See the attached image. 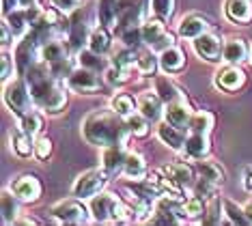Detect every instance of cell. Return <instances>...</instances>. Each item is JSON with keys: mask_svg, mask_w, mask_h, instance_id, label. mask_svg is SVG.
Segmentation results:
<instances>
[{"mask_svg": "<svg viewBox=\"0 0 252 226\" xmlns=\"http://www.w3.org/2000/svg\"><path fill=\"white\" fill-rule=\"evenodd\" d=\"M250 54V48L244 39L239 37H233L224 41V52H222V61L228 63V65H242V63L248 59Z\"/></svg>", "mask_w": 252, "mask_h": 226, "instance_id": "21", "label": "cell"}, {"mask_svg": "<svg viewBox=\"0 0 252 226\" xmlns=\"http://www.w3.org/2000/svg\"><path fill=\"white\" fill-rule=\"evenodd\" d=\"M11 190H13V194L18 196L22 202H37L39 198H41V194H43L41 181H39L35 175H31V172H26V175H20L18 179H13Z\"/></svg>", "mask_w": 252, "mask_h": 226, "instance_id": "12", "label": "cell"}, {"mask_svg": "<svg viewBox=\"0 0 252 226\" xmlns=\"http://www.w3.org/2000/svg\"><path fill=\"white\" fill-rule=\"evenodd\" d=\"M216 188H218L216 183H211V181H207V179L200 177V179H198V183H196V194H198V196H203V198H214Z\"/></svg>", "mask_w": 252, "mask_h": 226, "instance_id": "49", "label": "cell"}, {"mask_svg": "<svg viewBox=\"0 0 252 226\" xmlns=\"http://www.w3.org/2000/svg\"><path fill=\"white\" fill-rule=\"evenodd\" d=\"M183 209H186V218L188 220H198L205 216V211H207V207H205V200L203 196H190V198L183 200Z\"/></svg>", "mask_w": 252, "mask_h": 226, "instance_id": "42", "label": "cell"}, {"mask_svg": "<svg viewBox=\"0 0 252 226\" xmlns=\"http://www.w3.org/2000/svg\"><path fill=\"white\" fill-rule=\"evenodd\" d=\"M142 0H119V17H117V31L125 28H138L145 22V7Z\"/></svg>", "mask_w": 252, "mask_h": 226, "instance_id": "8", "label": "cell"}, {"mask_svg": "<svg viewBox=\"0 0 252 226\" xmlns=\"http://www.w3.org/2000/svg\"><path fill=\"white\" fill-rule=\"evenodd\" d=\"M186 151L192 160H203L209 155L211 151V142H209V134H200V131H190V136L186 138Z\"/></svg>", "mask_w": 252, "mask_h": 226, "instance_id": "23", "label": "cell"}, {"mask_svg": "<svg viewBox=\"0 0 252 226\" xmlns=\"http://www.w3.org/2000/svg\"><path fill=\"white\" fill-rule=\"evenodd\" d=\"M164 172L173 179L175 183H179L181 188H186V185H190L194 181V170L192 166L183 164V161H175V164H168L164 168Z\"/></svg>", "mask_w": 252, "mask_h": 226, "instance_id": "28", "label": "cell"}, {"mask_svg": "<svg viewBox=\"0 0 252 226\" xmlns=\"http://www.w3.org/2000/svg\"><path fill=\"white\" fill-rule=\"evenodd\" d=\"M127 147L125 144H112V147H106L104 153H101V168L108 172V175H117V172H123L125 166V158H127Z\"/></svg>", "mask_w": 252, "mask_h": 226, "instance_id": "14", "label": "cell"}, {"mask_svg": "<svg viewBox=\"0 0 252 226\" xmlns=\"http://www.w3.org/2000/svg\"><path fill=\"white\" fill-rule=\"evenodd\" d=\"M108 177L110 175H108L104 168H93V170L82 172V175L76 179V183H73L71 194L76 196V198H80V200L93 198V196H97L99 192H104V188L108 183Z\"/></svg>", "mask_w": 252, "mask_h": 226, "instance_id": "6", "label": "cell"}, {"mask_svg": "<svg viewBox=\"0 0 252 226\" xmlns=\"http://www.w3.org/2000/svg\"><path fill=\"white\" fill-rule=\"evenodd\" d=\"M24 78L28 82V89L32 93L35 106H39L48 114H59L65 110L67 106L65 84L61 82L59 75H54L48 63H43L41 59L32 63L31 69L24 73Z\"/></svg>", "mask_w": 252, "mask_h": 226, "instance_id": "1", "label": "cell"}, {"mask_svg": "<svg viewBox=\"0 0 252 226\" xmlns=\"http://www.w3.org/2000/svg\"><path fill=\"white\" fill-rule=\"evenodd\" d=\"M13 37H15V34L9 28V24H7V22H2V45H4V48L11 43V39H13Z\"/></svg>", "mask_w": 252, "mask_h": 226, "instance_id": "50", "label": "cell"}, {"mask_svg": "<svg viewBox=\"0 0 252 226\" xmlns=\"http://www.w3.org/2000/svg\"><path fill=\"white\" fill-rule=\"evenodd\" d=\"M50 2L59 13H73V11L80 9L82 0H50Z\"/></svg>", "mask_w": 252, "mask_h": 226, "instance_id": "48", "label": "cell"}, {"mask_svg": "<svg viewBox=\"0 0 252 226\" xmlns=\"http://www.w3.org/2000/svg\"><path fill=\"white\" fill-rule=\"evenodd\" d=\"M52 218L61 224H87L91 211L84 207V202L80 198H67L61 200L50 209Z\"/></svg>", "mask_w": 252, "mask_h": 226, "instance_id": "7", "label": "cell"}, {"mask_svg": "<svg viewBox=\"0 0 252 226\" xmlns=\"http://www.w3.org/2000/svg\"><path fill=\"white\" fill-rule=\"evenodd\" d=\"M159 69L168 75L181 73L186 69V54H183V50L177 48V45H170L164 52H159Z\"/></svg>", "mask_w": 252, "mask_h": 226, "instance_id": "15", "label": "cell"}, {"mask_svg": "<svg viewBox=\"0 0 252 226\" xmlns=\"http://www.w3.org/2000/svg\"><path fill=\"white\" fill-rule=\"evenodd\" d=\"M89 211H91V218L95 222H129V220H136L134 211L127 202H121L114 194L110 192H99L97 196L91 198V205H89Z\"/></svg>", "mask_w": 252, "mask_h": 226, "instance_id": "3", "label": "cell"}, {"mask_svg": "<svg viewBox=\"0 0 252 226\" xmlns=\"http://www.w3.org/2000/svg\"><path fill=\"white\" fill-rule=\"evenodd\" d=\"M4 22L9 24V28L13 31L15 37H24V34L31 31V24H28V17H26V9L11 11V13L4 15Z\"/></svg>", "mask_w": 252, "mask_h": 226, "instance_id": "31", "label": "cell"}, {"mask_svg": "<svg viewBox=\"0 0 252 226\" xmlns=\"http://www.w3.org/2000/svg\"><path fill=\"white\" fill-rule=\"evenodd\" d=\"M244 213H246V222L252 224V200H248L244 205Z\"/></svg>", "mask_w": 252, "mask_h": 226, "instance_id": "52", "label": "cell"}, {"mask_svg": "<svg viewBox=\"0 0 252 226\" xmlns=\"http://www.w3.org/2000/svg\"><path fill=\"white\" fill-rule=\"evenodd\" d=\"M20 198L13 194V190L2 192V224H15L20 218Z\"/></svg>", "mask_w": 252, "mask_h": 226, "instance_id": "26", "label": "cell"}, {"mask_svg": "<svg viewBox=\"0 0 252 226\" xmlns=\"http://www.w3.org/2000/svg\"><path fill=\"white\" fill-rule=\"evenodd\" d=\"M159 67V59L153 56V50L151 52H138V59H136V69L142 73V75H153Z\"/></svg>", "mask_w": 252, "mask_h": 226, "instance_id": "41", "label": "cell"}, {"mask_svg": "<svg viewBox=\"0 0 252 226\" xmlns=\"http://www.w3.org/2000/svg\"><path fill=\"white\" fill-rule=\"evenodd\" d=\"M97 17H99V24L110 28L119 17V0H99L97 2Z\"/></svg>", "mask_w": 252, "mask_h": 226, "instance_id": "30", "label": "cell"}, {"mask_svg": "<svg viewBox=\"0 0 252 226\" xmlns=\"http://www.w3.org/2000/svg\"><path fill=\"white\" fill-rule=\"evenodd\" d=\"M52 155V140L48 136H41L35 140V158L37 160H48Z\"/></svg>", "mask_w": 252, "mask_h": 226, "instance_id": "47", "label": "cell"}, {"mask_svg": "<svg viewBox=\"0 0 252 226\" xmlns=\"http://www.w3.org/2000/svg\"><path fill=\"white\" fill-rule=\"evenodd\" d=\"M89 48L97 52V54H108L112 48V37H110V32H108V28L106 26H97L91 31V37H89Z\"/></svg>", "mask_w": 252, "mask_h": 226, "instance_id": "27", "label": "cell"}, {"mask_svg": "<svg viewBox=\"0 0 252 226\" xmlns=\"http://www.w3.org/2000/svg\"><path fill=\"white\" fill-rule=\"evenodd\" d=\"M214 123H216L214 114L207 112V110H198V112L192 114L188 129H190V131H200V134H209L211 127H214Z\"/></svg>", "mask_w": 252, "mask_h": 226, "instance_id": "34", "label": "cell"}, {"mask_svg": "<svg viewBox=\"0 0 252 226\" xmlns=\"http://www.w3.org/2000/svg\"><path fill=\"white\" fill-rule=\"evenodd\" d=\"M136 59H138V52H136V48H127V45H123L121 50L114 52L112 56V65L121 67V69H129L136 67Z\"/></svg>", "mask_w": 252, "mask_h": 226, "instance_id": "38", "label": "cell"}, {"mask_svg": "<svg viewBox=\"0 0 252 226\" xmlns=\"http://www.w3.org/2000/svg\"><path fill=\"white\" fill-rule=\"evenodd\" d=\"M224 15L235 24H250L252 22V2L250 0H226Z\"/></svg>", "mask_w": 252, "mask_h": 226, "instance_id": "22", "label": "cell"}, {"mask_svg": "<svg viewBox=\"0 0 252 226\" xmlns=\"http://www.w3.org/2000/svg\"><path fill=\"white\" fill-rule=\"evenodd\" d=\"M244 188L252 194V166H248V168L244 170Z\"/></svg>", "mask_w": 252, "mask_h": 226, "instance_id": "51", "label": "cell"}, {"mask_svg": "<svg viewBox=\"0 0 252 226\" xmlns=\"http://www.w3.org/2000/svg\"><path fill=\"white\" fill-rule=\"evenodd\" d=\"M138 112L140 114H145V117L151 121H158L159 117L164 114V99L158 95L156 91H147V93H142V95H138Z\"/></svg>", "mask_w": 252, "mask_h": 226, "instance_id": "16", "label": "cell"}, {"mask_svg": "<svg viewBox=\"0 0 252 226\" xmlns=\"http://www.w3.org/2000/svg\"><path fill=\"white\" fill-rule=\"evenodd\" d=\"M194 41V52L207 63H220L222 61V52H224V41L218 37L216 32H203L198 34Z\"/></svg>", "mask_w": 252, "mask_h": 226, "instance_id": "9", "label": "cell"}, {"mask_svg": "<svg viewBox=\"0 0 252 226\" xmlns=\"http://www.w3.org/2000/svg\"><path fill=\"white\" fill-rule=\"evenodd\" d=\"M4 103H7L9 110L18 119L32 110L35 99H32V93L28 89V82H26L24 75H22V78L9 80V82L4 84Z\"/></svg>", "mask_w": 252, "mask_h": 226, "instance_id": "4", "label": "cell"}, {"mask_svg": "<svg viewBox=\"0 0 252 226\" xmlns=\"http://www.w3.org/2000/svg\"><path fill=\"white\" fill-rule=\"evenodd\" d=\"M104 82L108 86H123L125 82H129V71L127 69H121V67H117V65H110V67H106L104 69Z\"/></svg>", "mask_w": 252, "mask_h": 226, "instance_id": "40", "label": "cell"}, {"mask_svg": "<svg viewBox=\"0 0 252 226\" xmlns=\"http://www.w3.org/2000/svg\"><path fill=\"white\" fill-rule=\"evenodd\" d=\"M192 108H190V101L186 97H179L175 101H168L164 106V119L168 121L170 125L179 127V129H188L190 125V119H192Z\"/></svg>", "mask_w": 252, "mask_h": 226, "instance_id": "13", "label": "cell"}, {"mask_svg": "<svg viewBox=\"0 0 252 226\" xmlns=\"http://www.w3.org/2000/svg\"><path fill=\"white\" fill-rule=\"evenodd\" d=\"M250 56H252V52H250Z\"/></svg>", "mask_w": 252, "mask_h": 226, "instance_id": "53", "label": "cell"}, {"mask_svg": "<svg viewBox=\"0 0 252 226\" xmlns=\"http://www.w3.org/2000/svg\"><path fill=\"white\" fill-rule=\"evenodd\" d=\"M67 86L76 93H82V95H91V93H97L101 89V80L97 75V71L80 65L78 69H73L67 75Z\"/></svg>", "mask_w": 252, "mask_h": 226, "instance_id": "10", "label": "cell"}, {"mask_svg": "<svg viewBox=\"0 0 252 226\" xmlns=\"http://www.w3.org/2000/svg\"><path fill=\"white\" fill-rule=\"evenodd\" d=\"M153 13L162 20H170L175 13V0H151Z\"/></svg>", "mask_w": 252, "mask_h": 226, "instance_id": "45", "label": "cell"}, {"mask_svg": "<svg viewBox=\"0 0 252 226\" xmlns=\"http://www.w3.org/2000/svg\"><path fill=\"white\" fill-rule=\"evenodd\" d=\"M222 216L226 218L228 224H248V222H246L244 207H239L237 202L231 200V198L222 200Z\"/></svg>", "mask_w": 252, "mask_h": 226, "instance_id": "35", "label": "cell"}, {"mask_svg": "<svg viewBox=\"0 0 252 226\" xmlns=\"http://www.w3.org/2000/svg\"><path fill=\"white\" fill-rule=\"evenodd\" d=\"M110 108L117 114H121L123 119H127L129 114H134L136 110H138V101H136L131 95H127V93H117V95L110 99Z\"/></svg>", "mask_w": 252, "mask_h": 226, "instance_id": "29", "label": "cell"}, {"mask_svg": "<svg viewBox=\"0 0 252 226\" xmlns=\"http://www.w3.org/2000/svg\"><path fill=\"white\" fill-rule=\"evenodd\" d=\"M82 136L93 147L106 149L112 144H127L131 136L127 123L121 114H117L112 108H97L87 114L82 121Z\"/></svg>", "mask_w": 252, "mask_h": 226, "instance_id": "2", "label": "cell"}, {"mask_svg": "<svg viewBox=\"0 0 252 226\" xmlns=\"http://www.w3.org/2000/svg\"><path fill=\"white\" fill-rule=\"evenodd\" d=\"M89 37H91V32H89L87 22H84L82 11H80V9L73 11L71 24H69V45H71V50L80 52L84 43H89Z\"/></svg>", "mask_w": 252, "mask_h": 226, "instance_id": "17", "label": "cell"}, {"mask_svg": "<svg viewBox=\"0 0 252 226\" xmlns=\"http://www.w3.org/2000/svg\"><path fill=\"white\" fill-rule=\"evenodd\" d=\"M20 129L22 131H26L28 136H32L35 138L39 131H41V127H43V121H41V117L35 112V110H31V112H26L24 117H20Z\"/></svg>", "mask_w": 252, "mask_h": 226, "instance_id": "39", "label": "cell"}, {"mask_svg": "<svg viewBox=\"0 0 252 226\" xmlns=\"http://www.w3.org/2000/svg\"><path fill=\"white\" fill-rule=\"evenodd\" d=\"M198 172H200V177H203V179H207V181L216 183V185L224 183V179H226L224 168H222L220 164H216V161H211V160L200 161V164H198Z\"/></svg>", "mask_w": 252, "mask_h": 226, "instance_id": "33", "label": "cell"}, {"mask_svg": "<svg viewBox=\"0 0 252 226\" xmlns=\"http://www.w3.org/2000/svg\"><path fill=\"white\" fill-rule=\"evenodd\" d=\"M9 140H11V151L18 158H31V155H35V138L28 136L26 131H22L20 127L11 129Z\"/></svg>", "mask_w": 252, "mask_h": 226, "instance_id": "24", "label": "cell"}, {"mask_svg": "<svg viewBox=\"0 0 252 226\" xmlns=\"http://www.w3.org/2000/svg\"><path fill=\"white\" fill-rule=\"evenodd\" d=\"M209 26L211 24H209V20L205 15L190 13V15H186L179 22V37H183V39H196L198 34L207 32Z\"/></svg>", "mask_w": 252, "mask_h": 226, "instance_id": "18", "label": "cell"}, {"mask_svg": "<svg viewBox=\"0 0 252 226\" xmlns=\"http://www.w3.org/2000/svg\"><path fill=\"white\" fill-rule=\"evenodd\" d=\"M156 93L164 99V103L175 101V99H179V97H186L183 91L170 78H158L156 80Z\"/></svg>", "mask_w": 252, "mask_h": 226, "instance_id": "32", "label": "cell"}, {"mask_svg": "<svg viewBox=\"0 0 252 226\" xmlns=\"http://www.w3.org/2000/svg\"><path fill=\"white\" fill-rule=\"evenodd\" d=\"M158 138L162 140L168 149L173 151H183L186 149V134H183V129H179V127L170 125L168 121H164V123L158 125Z\"/></svg>", "mask_w": 252, "mask_h": 226, "instance_id": "20", "label": "cell"}, {"mask_svg": "<svg viewBox=\"0 0 252 226\" xmlns=\"http://www.w3.org/2000/svg\"><path fill=\"white\" fill-rule=\"evenodd\" d=\"M125 123H127L131 136H136V138H145L149 134V129H151V125H149L151 121H149L145 114H140V112L129 114V117L125 119Z\"/></svg>", "mask_w": 252, "mask_h": 226, "instance_id": "37", "label": "cell"}, {"mask_svg": "<svg viewBox=\"0 0 252 226\" xmlns=\"http://www.w3.org/2000/svg\"><path fill=\"white\" fill-rule=\"evenodd\" d=\"M69 43H65L61 37L56 39H50L48 43L41 45V50H39V59L43 63H48V65H54V63H59L63 59H67L69 56Z\"/></svg>", "mask_w": 252, "mask_h": 226, "instance_id": "19", "label": "cell"}, {"mask_svg": "<svg viewBox=\"0 0 252 226\" xmlns=\"http://www.w3.org/2000/svg\"><path fill=\"white\" fill-rule=\"evenodd\" d=\"M164 22L166 20H162V17H158V15L142 22V41H145L153 52H164L166 48L175 45L173 32L166 28Z\"/></svg>", "mask_w": 252, "mask_h": 226, "instance_id": "5", "label": "cell"}, {"mask_svg": "<svg viewBox=\"0 0 252 226\" xmlns=\"http://www.w3.org/2000/svg\"><path fill=\"white\" fill-rule=\"evenodd\" d=\"M123 175L131 179V181H145L147 179V161L142 158L140 153H136V151H129L127 158H125V166H123Z\"/></svg>", "mask_w": 252, "mask_h": 226, "instance_id": "25", "label": "cell"}, {"mask_svg": "<svg viewBox=\"0 0 252 226\" xmlns=\"http://www.w3.org/2000/svg\"><path fill=\"white\" fill-rule=\"evenodd\" d=\"M41 0H2V11L4 15L11 13V11H18V9H31V7H39Z\"/></svg>", "mask_w": 252, "mask_h": 226, "instance_id": "46", "label": "cell"}, {"mask_svg": "<svg viewBox=\"0 0 252 226\" xmlns=\"http://www.w3.org/2000/svg\"><path fill=\"white\" fill-rule=\"evenodd\" d=\"M0 78H2V82H9L11 78H13V73H15V56H11L9 52H2V56H0Z\"/></svg>", "mask_w": 252, "mask_h": 226, "instance_id": "44", "label": "cell"}, {"mask_svg": "<svg viewBox=\"0 0 252 226\" xmlns=\"http://www.w3.org/2000/svg\"><path fill=\"white\" fill-rule=\"evenodd\" d=\"M214 82L218 89L224 93H237V91H242L246 84V71L239 65H228L226 63L222 69H218Z\"/></svg>", "mask_w": 252, "mask_h": 226, "instance_id": "11", "label": "cell"}, {"mask_svg": "<svg viewBox=\"0 0 252 226\" xmlns=\"http://www.w3.org/2000/svg\"><path fill=\"white\" fill-rule=\"evenodd\" d=\"M117 37H119V41H121L123 45H127V48H138L140 41H142V26L117 31Z\"/></svg>", "mask_w": 252, "mask_h": 226, "instance_id": "43", "label": "cell"}, {"mask_svg": "<svg viewBox=\"0 0 252 226\" xmlns=\"http://www.w3.org/2000/svg\"><path fill=\"white\" fill-rule=\"evenodd\" d=\"M78 63L87 69H93L97 73H99L101 69H106V59H101V54H97V52H93L91 48L78 52Z\"/></svg>", "mask_w": 252, "mask_h": 226, "instance_id": "36", "label": "cell"}]
</instances>
